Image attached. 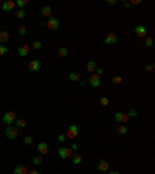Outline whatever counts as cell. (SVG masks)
Here are the masks:
<instances>
[{
  "label": "cell",
  "mask_w": 155,
  "mask_h": 174,
  "mask_svg": "<svg viewBox=\"0 0 155 174\" xmlns=\"http://www.w3.org/2000/svg\"><path fill=\"white\" fill-rule=\"evenodd\" d=\"M5 135L8 137L10 140H16L17 137H19V129H17L16 126H6V129H5Z\"/></svg>",
  "instance_id": "6da1fadb"
},
{
  "label": "cell",
  "mask_w": 155,
  "mask_h": 174,
  "mask_svg": "<svg viewBox=\"0 0 155 174\" xmlns=\"http://www.w3.org/2000/svg\"><path fill=\"white\" fill-rule=\"evenodd\" d=\"M2 120H3V123H5V124H8V126L14 124V121L17 120L16 112H13V111H8V112H5V114H3V117H2Z\"/></svg>",
  "instance_id": "7a4b0ae2"
},
{
  "label": "cell",
  "mask_w": 155,
  "mask_h": 174,
  "mask_svg": "<svg viewBox=\"0 0 155 174\" xmlns=\"http://www.w3.org/2000/svg\"><path fill=\"white\" fill-rule=\"evenodd\" d=\"M79 135V127H78V124H71L70 127H68V131H67V139H70V140H73V139H76V137Z\"/></svg>",
  "instance_id": "3957f363"
},
{
  "label": "cell",
  "mask_w": 155,
  "mask_h": 174,
  "mask_svg": "<svg viewBox=\"0 0 155 174\" xmlns=\"http://www.w3.org/2000/svg\"><path fill=\"white\" fill-rule=\"evenodd\" d=\"M71 149L70 148H67V146H62V148H59L58 149V155L62 159V160H67L68 157H71Z\"/></svg>",
  "instance_id": "277c9868"
},
{
  "label": "cell",
  "mask_w": 155,
  "mask_h": 174,
  "mask_svg": "<svg viewBox=\"0 0 155 174\" xmlns=\"http://www.w3.org/2000/svg\"><path fill=\"white\" fill-rule=\"evenodd\" d=\"M88 84L92 86V87H95V89L101 86V78H99V75H96V72L90 75V78H88Z\"/></svg>",
  "instance_id": "5b68a950"
},
{
  "label": "cell",
  "mask_w": 155,
  "mask_h": 174,
  "mask_svg": "<svg viewBox=\"0 0 155 174\" xmlns=\"http://www.w3.org/2000/svg\"><path fill=\"white\" fill-rule=\"evenodd\" d=\"M59 25H61V23H59L58 17H53V16H51L50 19L47 20V28H48V30H58Z\"/></svg>",
  "instance_id": "8992f818"
},
{
  "label": "cell",
  "mask_w": 155,
  "mask_h": 174,
  "mask_svg": "<svg viewBox=\"0 0 155 174\" xmlns=\"http://www.w3.org/2000/svg\"><path fill=\"white\" fill-rule=\"evenodd\" d=\"M115 121L120 123V124H126L129 121V117H127V114H124V112H116L115 114Z\"/></svg>",
  "instance_id": "52a82bcc"
},
{
  "label": "cell",
  "mask_w": 155,
  "mask_h": 174,
  "mask_svg": "<svg viewBox=\"0 0 155 174\" xmlns=\"http://www.w3.org/2000/svg\"><path fill=\"white\" fill-rule=\"evenodd\" d=\"M146 33H148L146 25H136L135 26V34L138 36V38H146Z\"/></svg>",
  "instance_id": "ba28073f"
},
{
  "label": "cell",
  "mask_w": 155,
  "mask_h": 174,
  "mask_svg": "<svg viewBox=\"0 0 155 174\" xmlns=\"http://www.w3.org/2000/svg\"><path fill=\"white\" fill-rule=\"evenodd\" d=\"M116 42H118V38H116L115 33H109L104 39V44H107V45H115Z\"/></svg>",
  "instance_id": "9c48e42d"
},
{
  "label": "cell",
  "mask_w": 155,
  "mask_h": 174,
  "mask_svg": "<svg viewBox=\"0 0 155 174\" xmlns=\"http://www.w3.org/2000/svg\"><path fill=\"white\" fill-rule=\"evenodd\" d=\"M28 70L30 72H39L40 70V62L37 59H33L28 62Z\"/></svg>",
  "instance_id": "30bf717a"
},
{
  "label": "cell",
  "mask_w": 155,
  "mask_h": 174,
  "mask_svg": "<svg viewBox=\"0 0 155 174\" xmlns=\"http://www.w3.org/2000/svg\"><path fill=\"white\" fill-rule=\"evenodd\" d=\"M14 6H16L14 2H11V0H5V2L2 3V10H3L5 13H10V11L14 10Z\"/></svg>",
  "instance_id": "8fae6325"
},
{
  "label": "cell",
  "mask_w": 155,
  "mask_h": 174,
  "mask_svg": "<svg viewBox=\"0 0 155 174\" xmlns=\"http://www.w3.org/2000/svg\"><path fill=\"white\" fill-rule=\"evenodd\" d=\"M30 48H31L30 45H22V47L17 50V54H19L20 58H26L30 54Z\"/></svg>",
  "instance_id": "7c38bea8"
},
{
  "label": "cell",
  "mask_w": 155,
  "mask_h": 174,
  "mask_svg": "<svg viewBox=\"0 0 155 174\" xmlns=\"http://www.w3.org/2000/svg\"><path fill=\"white\" fill-rule=\"evenodd\" d=\"M109 168H110V166H109V162L107 160H99V163H98V171L99 172H107L109 171Z\"/></svg>",
  "instance_id": "4fadbf2b"
},
{
  "label": "cell",
  "mask_w": 155,
  "mask_h": 174,
  "mask_svg": "<svg viewBox=\"0 0 155 174\" xmlns=\"http://www.w3.org/2000/svg\"><path fill=\"white\" fill-rule=\"evenodd\" d=\"M37 151H39L40 155H47V154H48V145L45 143V142H40V143L37 145Z\"/></svg>",
  "instance_id": "5bb4252c"
},
{
  "label": "cell",
  "mask_w": 155,
  "mask_h": 174,
  "mask_svg": "<svg viewBox=\"0 0 155 174\" xmlns=\"http://www.w3.org/2000/svg\"><path fill=\"white\" fill-rule=\"evenodd\" d=\"M40 14L43 16V17H51V6H48V5H43L42 8H40Z\"/></svg>",
  "instance_id": "9a60e30c"
},
{
  "label": "cell",
  "mask_w": 155,
  "mask_h": 174,
  "mask_svg": "<svg viewBox=\"0 0 155 174\" xmlns=\"http://www.w3.org/2000/svg\"><path fill=\"white\" fill-rule=\"evenodd\" d=\"M14 174H28V169H26V166H23V165H16Z\"/></svg>",
  "instance_id": "2e32d148"
},
{
  "label": "cell",
  "mask_w": 155,
  "mask_h": 174,
  "mask_svg": "<svg viewBox=\"0 0 155 174\" xmlns=\"http://www.w3.org/2000/svg\"><path fill=\"white\" fill-rule=\"evenodd\" d=\"M8 41H10V33L8 31H0V42L5 45Z\"/></svg>",
  "instance_id": "e0dca14e"
},
{
  "label": "cell",
  "mask_w": 155,
  "mask_h": 174,
  "mask_svg": "<svg viewBox=\"0 0 155 174\" xmlns=\"http://www.w3.org/2000/svg\"><path fill=\"white\" fill-rule=\"evenodd\" d=\"M68 79L71 82H79L81 81V75H79V73H76V72H71L70 75H68Z\"/></svg>",
  "instance_id": "ac0fdd59"
},
{
  "label": "cell",
  "mask_w": 155,
  "mask_h": 174,
  "mask_svg": "<svg viewBox=\"0 0 155 174\" xmlns=\"http://www.w3.org/2000/svg\"><path fill=\"white\" fill-rule=\"evenodd\" d=\"M87 70H88L90 73H95V70H96V62H95V61H88V62H87Z\"/></svg>",
  "instance_id": "d6986e66"
},
{
  "label": "cell",
  "mask_w": 155,
  "mask_h": 174,
  "mask_svg": "<svg viewBox=\"0 0 155 174\" xmlns=\"http://www.w3.org/2000/svg\"><path fill=\"white\" fill-rule=\"evenodd\" d=\"M14 124H16V127H17V129H20V127L23 129V127L26 126V121L23 120V118H19V120H16V121H14Z\"/></svg>",
  "instance_id": "ffe728a7"
},
{
  "label": "cell",
  "mask_w": 155,
  "mask_h": 174,
  "mask_svg": "<svg viewBox=\"0 0 155 174\" xmlns=\"http://www.w3.org/2000/svg\"><path fill=\"white\" fill-rule=\"evenodd\" d=\"M73 165H81V162H82V155L81 154H75L73 155V159H71Z\"/></svg>",
  "instance_id": "44dd1931"
},
{
  "label": "cell",
  "mask_w": 155,
  "mask_h": 174,
  "mask_svg": "<svg viewBox=\"0 0 155 174\" xmlns=\"http://www.w3.org/2000/svg\"><path fill=\"white\" fill-rule=\"evenodd\" d=\"M58 54H59V58H67V56H68V50H67L65 47H61V48L58 50Z\"/></svg>",
  "instance_id": "7402d4cb"
},
{
  "label": "cell",
  "mask_w": 155,
  "mask_h": 174,
  "mask_svg": "<svg viewBox=\"0 0 155 174\" xmlns=\"http://www.w3.org/2000/svg\"><path fill=\"white\" fill-rule=\"evenodd\" d=\"M116 131H118V134H121V135H126V134H127V126H126V124H118Z\"/></svg>",
  "instance_id": "603a6c76"
},
{
  "label": "cell",
  "mask_w": 155,
  "mask_h": 174,
  "mask_svg": "<svg viewBox=\"0 0 155 174\" xmlns=\"http://www.w3.org/2000/svg\"><path fill=\"white\" fill-rule=\"evenodd\" d=\"M42 155H36V157H33V163L36 165V166H39V165H42Z\"/></svg>",
  "instance_id": "cb8c5ba5"
},
{
  "label": "cell",
  "mask_w": 155,
  "mask_h": 174,
  "mask_svg": "<svg viewBox=\"0 0 155 174\" xmlns=\"http://www.w3.org/2000/svg\"><path fill=\"white\" fill-rule=\"evenodd\" d=\"M16 3V6H19V10H23V6H26V0H17V2H14Z\"/></svg>",
  "instance_id": "d4e9b609"
},
{
  "label": "cell",
  "mask_w": 155,
  "mask_h": 174,
  "mask_svg": "<svg viewBox=\"0 0 155 174\" xmlns=\"http://www.w3.org/2000/svg\"><path fill=\"white\" fill-rule=\"evenodd\" d=\"M8 51H10V48H8L6 45H3V44H0V56H3V54H6Z\"/></svg>",
  "instance_id": "484cf974"
},
{
  "label": "cell",
  "mask_w": 155,
  "mask_h": 174,
  "mask_svg": "<svg viewBox=\"0 0 155 174\" xmlns=\"http://www.w3.org/2000/svg\"><path fill=\"white\" fill-rule=\"evenodd\" d=\"M152 45H154V39H152V38H146V39H144V47L151 48Z\"/></svg>",
  "instance_id": "4316f807"
},
{
  "label": "cell",
  "mask_w": 155,
  "mask_h": 174,
  "mask_svg": "<svg viewBox=\"0 0 155 174\" xmlns=\"http://www.w3.org/2000/svg\"><path fill=\"white\" fill-rule=\"evenodd\" d=\"M31 48H33V50H40V48H42V44H40L39 41H34V42L31 44Z\"/></svg>",
  "instance_id": "83f0119b"
},
{
  "label": "cell",
  "mask_w": 155,
  "mask_h": 174,
  "mask_svg": "<svg viewBox=\"0 0 155 174\" xmlns=\"http://www.w3.org/2000/svg\"><path fill=\"white\" fill-rule=\"evenodd\" d=\"M127 117H129V118H136V117H138V112H136L135 109H130V111L127 112Z\"/></svg>",
  "instance_id": "f1b7e54d"
},
{
  "label": "cell",
  "mask_w": 155,
  "mask_h": 174,
  "mask_svg": "<svg viewBox=\"0 0 155 174\" xmlns=\"http://www.w3.org/2000/svg\"><path fill=\"white\" fill-rule=\"evenodd\" d=\"M16 17H17V19H23V17H25V11L23 10H17L16 11Z\"/></svg>",
  "instance_id": "f546056e"
},
{
  "label": "cell",
  "mask_w": 155,
  "mask_h": 174,
  "mask_svg": "<svg viewBox=\"0 0 155 174\" xmlns=\"http://www.w3.org/2000/svg\"><path fill=\"white\" fill-rule=\"evenodd\" d=\"M17 33H19L20 36H25V34H26V26H25V25L19 26V30H17Z\"/></svg>",
  "instance_id": "4dcf8cb0"
},
{
  "label": "cell",
  "mask_w": 155,
  "mask_h": 174,
  "mask_svg": "<svg viewBox=\"0 0 155 174\" xmlns=\"http://www.w3.org/2000/svg\"><path fill=\"white\" fill-rule=\"evenodd\" d=\"M23 142H25V145H31L33 143V137L31 135H26L25 139H23Z\"/></svg>",
  "instance_id": "1f68e13d"
},
{
  "label": "cell",
  "mask_w": 155,
  "mask_h": 174,
  "mask_svg": "<svg viewBox=\"0 0 155 174\" xmlns=\"http://www.w3.org/2000/svg\"><path fill=\"white\" fill-rule=\"evenodd\" d=\"M113 84H120V82H123V78L121 76H113Z\"/></svg>",
  "instance_id": "d6a6232c"
},
{
  "label": "cell",
  "mask_w": 155,
  "mask_h": 174,
  "mask_svg": "<svg viewBox=\"0 0 155 174\" xmlns=\"http://www.w3.org/2000/svg\"><path fill=\"white\" fill-rule=\"evenodd\" d=\"M101 106H109V98H107V96H103V98H101Z\"/></svg>",
  "instance_id": "836d02e7"
},
{
  "label": "cell",
  "mask_w": 155,
  "mask_h": 174,
  "mask_svg": "<svg viewBox=\"0 0 155 174\" xmlns=\"http://www.w3.org/2000/svg\"><path fill=\"white\" fill-rule=\"evenodd\" d=\"M58 140H59V143H64L67 140V137L65 135H62V134H59V137H58Z\"/></svg>",
  "instance_id": "e575fe53"
},
{
  "label": "cell",
  "mask_w": 155,
  "mask_h": 174,
  "mask_svg": "<svg viewBox=\"0 0 155 174\" xmlns=\"http://www.w3.org/2000/svg\"><path fill=\"white\" fill-rule=\"evenodd\" d=\"M144 70H146V72H152V70H154V66H152V64H151V66H146Z\"/></svg>",
  "instance_id": "d590c367"
},
{
  "label": "cell",
  "mask_w": 155,
  "mask_h": 174,
  "mask_svg": "<svg viewBox=\"0 0 155 174\" xmlns=\"http://www.w3.org/2000/svg\"><path fill=\"white\" fill-rule=\"evenodd\" d=\"M78 148H79V146H78V145L75 143V145H71V148H70V149H71L73 152H75V151H78Z\"/></svg>",
  "instance_id": "8d00e7d4"
},
{
  "label": "cell",
  "mask_w": 155,
  "mask_h": 174,
  "mask_svg": "<svg viewBox=\"0 0 155 174\" xmlns=\"http://www.w3.org/2000/svg\"><path fill=\"white\" fill-rule=\"evenodd\" d=\"M109 5H110V6H113V5H116V0H109V2H107Z\"/></svg>",
  "instance_id": "74e56055"
},
{
  "label": "cell",
  "mask_w": 155,
  "mask_h": 174,
  "mask_svg": "<svg viewBox=\"0 0 155 174\" xmlns=\"http://www.w3.org/2000/svg\"><path fill=\"white\" fill-rule=\"evenodd\" d=\"M123 6H124V8H130L132 5H130L129 2H124V3H123Z\"/></svg>",
  "instance_id": "f35d334b"
},
{
  "label": "cell",
  "mask_w": 155,
  "mask_h": 174,
  "mask_svg": "<svg viewBox=\"0 0 155 174\" xmlns=\"http://www.w3.org/2000/svg\"><path fill=\"white\" fill-rule=\"evenodd\" d=\"M101 73H104V69H98L96 70V75H101Z\"/></svg>",
  "instance_id": "ab89813d"
},
{
  "label": "cell",
  "mask_w": 155,
  "mask_h": 174,
  "mask_svg": "<svg viewBox=\"0 0 155 174\" xmlns=\"http://www.w3.org/2000/svg\"><path fill=\"white\" fill-rule=\"evenodd\" d=\"M28 174H39V171H36V169H33V171H28Z\"/></svg>",
  "instance_id": "60d3db41"
},
{
  "label": "cell",
  "mask_w": 155,
  "mask_h": 174,
  "mask_svg": "<svg viewBox=\"0 0 155 174\" xmlns=\"http://www.w3.org/2000/svg\"><path fill=\"white\" fill-rule=\"evenodd\" d=\"M109 174H120V172H118V171H107Z\"/></svg>",
  "instance_id": "b9f144b4"
}]
</instances>
